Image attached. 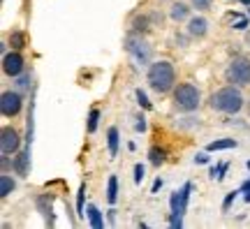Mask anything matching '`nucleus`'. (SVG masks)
<instances>
[{"mask_svg": "<svg viewBox=\"0 0 250 229\" xmlns=\"http://www.w3.org/2000/svg\"><path fill=\"white\" fill-rule=\"evenodd\" d=\"M146 81H148V88L153 93L165 95V93L176 88V70H174V65L169 61H155L148 65Z\"/></svg>", "mask_w": 250, "mask_h": 229, "instance_id": "nucleus-1", "label": "nucleus"}, {"mask_svg": "<svg viewBox=\"0 0 250 229\" xmlns=\"http://www.w3.org/2000/svg\"><path fill=\"white\" fill-rule=\"evenodd\" d=\"M246 104V100H243V93H241V86H223V88H218L213 95L208 97V106L218 111V114H239Z\"/></svg>", "mask_w": 250, "mask_h": 229, "instance_id": "nucleus-2", "label": "nucleus"}, {"mask_svg": "<svg viewBox=\"0 0 250 229\" xmlns=\"http://www.w3.org/2000/svg\"><path fill=\"white\" fill-rule=\"evenodd\" d=\"M202 102V93L197 88L195 83H190V81H183L179 83L176 88H174V106L183 111V114H192L197 111V106Z\"/></svg>", "mask_w": 250, "mask_h": 229, "instance_id": "nucleus-3", "label": "nucleus"}, {"mask_svg": "<svg viewBox=\"0 0 250 229\" xmlns=\"http://www.w3.org/2000/svg\"><path fill=\"white\" fill-rule=\"evenodd\" d=\"M125 51L132 56L134 61L139 62V65H148L153 58V46L148 44V40L144 35H139V33H134V30H130L127 33V37H125Z\"/></svg>", "mask_w": 250, "mask_h": 229, "instance_id": "nucleus-4", "label": "nucleus"}, {"mask_svg": "<svg viewBox=\"0 0 250 229\" xmlns=\"http://www.w3.org/2000/svg\"><path fill=\"white\" fill-rule=\"evenodd\" d=\"M225 77L234 86H241V88L250 86V58H246V56L232 58L229 65H227V70H225Z\"/></svg>", "mask_w": 250, "mask_h": 229, "instance_id": "nucleus-5", "label": "nucleus"}, {"mask_svg": "<svg viewBox=\"0 0 250 229\" xmlns=\"http://www.w3.org/2000/svg\"><path fill=\"white\" fill-rule=\"evenodd\" d=\"M21 106H23V97H21L19 90H5V93L0 95V111H2L5 118H14V116H19Z\"/></svg>", "mask_w": 250, "mask_h": 229, "instance_id": "nucleus-6", "label": "nucleus"}, {"mask_svg": "<svg viewBox=\"0 0 250 229\" xmlns=\"http://www.w3.org/2000/svg\"><path fill=\"white\" fill-rule=\"evenodd\" d=\"M2 72L12 77V79H17L21 72H26V61H23V56L14 49V51H9L2 56Z\"/></svg>", "mask_w": 250, "mask_h": 229, "instance_id": "nucleus-7", "label": "nucleus"}, {"mask_svg": "<svg viewBox=\"0 0 250 229\" xmlns=\"http://www.w3.org/2000/svg\"><path fill=\"white\" fill-rule=\"evenodd\" d=\"M0 137H2L0 146H2V153H5V155H12V153H17V150L21 148V134H19L14 127L5 125Z\"/></svg>", "mask_w": 250, "mask_h": 229, "instance_id": "nucleus-8", "label": "nucleus"}, {"mask_svg": "<svg viewBox=\"0 0 250 229\" xmlns=\"http://www.w3.org/2000/svg\"><path fill=\"white\" fill-rule=\"evenodd\" d=\"M186 33L192 40H204L208 35V19L206 17H190L186 21Z\"/></svg>", "mask_w": 250, "mask_h": 229, "instance_id": "nucleus-9", "label": "nucleus"}, {"mask_svg": "<svg viewBox=\"0 0 250 229\" xmlns=\"http://www.w3.org/2000/svg\"><path fill=\"white\" fill-rule=\"evenodd\" d=\"M190 192H192V183H186L181 190H176V192L171 194V199H169V204H171V213H183L188 211V202H190Z\"/></svg>", "mask_w": 250, "mask_h": 229, "instance_id": "nucleus-10", "label": "nucleus"}, {"mask_svg": "<svg viewBox=\"0 0 250 229\" xmlns=\"http://www.w3.org/2000/svg\"><path fill=\"white\" fill-rule=\"evenodd\" d=\"M190 17H192V5H190V2L179 0V2H171L169 5V19L174 23H183V21H188Z\"/></svg>", "mask_w": 250, "mask_h": 229, "instance_id": "nucleus-11", "label": "nucleus"}, {"mask_svg": "<svg viewBox=\"0 0 250 229\" xmlns=\"http://www.w3.org/2000/svg\"><path fill=\"white\" fill-rule=\"evenodd\" d=\"M151 28H153V21H151V17H148V14H134V17H132L130 30L139 33V35H146Z\"/></svg>", "mask_w": 250, "mask_h": 229, "instance_id": "nucleus-12", "label": "nucleus"}, {"mask_svg": "<svg viewBox=\"0 0 250 229\" xmlns=\"http://www.w3.org/2000/svg\"><path fill=\"white\" fill-rule=\"evenodd\" d=\"M86 215H88V222H90V227L93 229H104V220H102V213H100V208L98 206H93L90 204L88 208H86Z\"/></svg>", "mask_w": 250, "mask_h": 229, "instance_id": "nucleus-13", "label": "nucleus"}, {"mask_svg": "<svg viewBox=\"0 0 250 229\" xmlns=\"http://www.w3.org/2000/svg\"><path fill=\"white\" fill-rule=\"evenodd\" d=\"M236 146H239V141L236 139H215L206 146V150L213 153V150H227V148H236Z\"/></svg>", "mask_w": 250, "mask_h": 229, "instance_id": "nucleus-14", "label": "nucleus"}, {"mask_svg": "<svg viewBox=\"0 0 250 229\" xmlns=\"http://www.w3.org/2000/svg\"><path fill=\"white\" fill-rule=\"evenodd\" d=\"M28 150H21L17 158H14V171H17L19 176H26L28 174Z\"/></svg>", "mask_w": 250, "mask_h": 229, "instance_id": "nucleus-15", "label": "nucleus"}, {"mask_svg": "<svg viewBox=\"0 0 250 229\" xmlns=\"http://www.w3.org/2000/svg\"><path fill=\"white\" fill-rule=\"evenodd\" d=\"M17 187V183H14V178L7 176V171H2V176H0V197L5 199L7 194H12V190Z\"/></svg>", "mask_w": 250, "mask_h": 229, "instance_id": "nucleus-16", "label": "nucleus"}, {"mask_svg": "<svg viewBox=\"0 0 250 229\" xmlns=\"http://www.w3.org/2000/svg\"><path fill=\"white\" fill-rule=\"evenodd\" d=\"M107 146H109V155H111V158H116V153H118V127H109Z\"/></svg>", "mask_w": 250, "mask_h": 229, "instance_id": "nucleus-17", "label": "nucleus"}, {"mask_svg": "<svg viewBox=\"0 0 250 229\" xmlns=\"http://www.w3.org/2000/svg\"><path fill=\"white\" fill-rule=\"evenodd\" d=\"M107 202L114 206L118 202V178L116 176H109V183H107Z\"/></svg>", "mask_w": 250, "mask_h": 229, "instance_id": "nucleus-18", "label": "nucleus"}, {"mask_svg": "<svg viewBox=\"0 0 250 229\" xmlns=\"http://www.w3.org/2000/svg\"><path fill=\"white\" fill-rule=\"evenodd\" d=\"M30 81H33V77H30V72H21L17 79H14V86H17V90L21 93V90H30Z\"/></svg>", "mask_w": 250, "mask_h": 229, "instance_id": "nucleus-19", "label": "nucleus"}, {"mask_svg": "<svg viewBox=\"0 0 250 229\" xmlns=\"http://www.w3.org/2000/svg\"><path fill=\"white\" fill-rule=\"evenodd\" d=\"M165 150L162 148H158V146H153L151 150H148V158H151V165L153 167H160V165H165Z\"/></svg>", "mask_w": 250, "mask_h": 229, "instance_id": "nucleus-20", "label": "nucleus"}, {"mask_svg": "<svg viewBox=\"0 0 250 229\" xmlns=\"http://www.w3.org/2000/svg\"><path fill=\"white\" fill-rule=\"evenodd\" d=\"M98 125H100V109H90V114H88V125H86L88 134L95 132V130H98Z\"/></svg>", "mask_w": 250, "mask_h": 229, "instance_id": "nucleus-21", "label": "nucleus"}, {"mask_svg": "<svg viewBox=\"0 0 250 229\" xmlns=\"http://www.w3.org/2000/svg\"><path fill=\"white\" fill-rule=\"evenodd\" d=\"M9 44L14 46V49H23V44H26V37H23V33H19V30H14L12 35H9Z\"/></svg>", "mask_w": 250, "mask_h": 229, "instance_id": "nucleus-22", "label": "nucleus"}, {"mask_svg": "<svg viewBox=\"0 0 250 229\" xmlns=\"http://www.w3.org/2000/svg\"><path fill=\"white\" fill-rule=\"evenodd\" d=\"M192 9H199V12H208L213 7V0H190Z\"/></svg>", "mask_w": 250, "mask_h": 229, "instance_id": "nucleus-23", "label": "nucleus"}, {"mask_svg": "<svg viewBox=\"0 0 250 229\" xmlns=\"http://www.w3.org/2000/svg\"><path fill=\"white\" fill-rule=\"evenodd\" d=\"M37 206H40V211H42V215L51 220V204L46 206V197H37Z\"/></svg>", "mask_w": 250, "mask_h": 229, "instance_id": "nucleus-24", "label": "nucleus"}, {"mask_svg": "<svg viewBox=\"0 0 250 229\" xmlns=\"http://www.w3.org/2000/svg\"><path fill=\"white\" fill-rule=\"evenodd\" d=\"M83 194H86V185H81L79 192H77V215H83Z\"/></svg>", "mask_w": 250, "mask_h": 229, "instance_id": "nucleus-25", "label": "nucleus"}, {"mask_svg": "<svg viewBox=\"0 0 250 229\" xmlns=\"http://www.w3.org/2000/svg\"><path fill=\"white\" fill-rule=\"evenodd\" d=\"M134 95H137V102H139V106H142V109H151V102H148V97H146V93H144L142 88H137V93H134Z\"/></svg>", "mask_w": 250, "mask_h": 229, "instance_id": "nucleus-26", "label": "nucleus"}, {"mask_svg": "<svg viewBox=\"0 0 250 229\" xmlns=\"http://www.w3.org/2000/svg\"><path fill=\"white\" fill-rule=\"evenodd\" d=\"M169 225L171 227H183V215L181 213H169Z\"/></svg>", "mask_w": 250, "mask_h": 229, "instance_id": "nucleus-27", "label": "nucleus"}, {"mask_svg": "<svg viewBox=\"0 0 250 229\" xmlns=\"http://www.w3.org/2000/svg\"><path fill=\"white\" fill-rule=\"evenodd\" d=\"M144 181V165H134V183L139 185Z\"/></svg>", "mask_w": 250, "mask_h": 229, "instance_id": "nucleus-28", "label": "nucleus"}, {"mask_svg": "<svg viewBox=\"0 0 250 229\" xmlns=\"http://www.w3.org/2000/svg\"><path fill=\"white\" fill-rule=\"evenodd\" d=\"M134 127H137V132H146V118H144V116H139Z\"/></svg>", "mask_w": 250, "mask_h": 229, "instance_id": "nucleus-29", "label": "nucleus"}, {"mask_svg": "<svg viewBox=\"0 0 250 229\" xmlns=\"http://www.w3.org/2000/svg\"><path fill=\"white\" fill-rule=\"evenodd\" d=\"M9 167H14V162H9V158L2 153V171H9Z\"/></svg>", "mask_w": 250, "mask_h": 229, "instance_id": "nucleus-30", "label": "nucleus"}, {"mask_svg": "<svg viewBox=\"0 0 250 229\" xmlns=\"http://www.w3.org/2000/svg\"><path fill=\"white\" fill-rule=\"evenodd\" d=\"M236 194H239V192H229V194H227V199H225V204H223V208H229V204L234 202V197H236Z\"/></svg>", "mask_w": 250, "mask_h": 229, "instance_id": "nucleus-31", "label": "nucleus"}, {"mask_svg": "<svg viewBox=\"0 0 250 229\" xmlns=\"http://www.w3.org/2000/svg\"><path fill=\"white\" fill-rule=\"evenodd\" d=\"M195 162H199V165H206V162H208V158H206V153H199V155L195 158Z\"/></svg>", "mask_w": 250, "mask_h": 229, "instance_id": "nucleus-32", "label": "nucleus"}, {"mask_svg": "<svg viewBox=\"0 0 250 229\" xmlns=\"http://www.w3.org/2000/svg\"><path fill=\"white\" fill-rule=\"evenodd\" d=\"M162 187V181L160 178H158V181H155V183H153V192H158V190H160Z\"/></svg>", "mask_w": 250, "mask_h": 229, "instance_id": "nucleus-33", "label": "nucleus"}, {"mask_svg": "<svg viewBox=\"0 0 250 229\" xmlns=\"http://www.w3.org/2000/svg\"><path fill=\"white\" fill-rule=\"evenodd\" d=\"M234 28H236V30H243V28H246V21H239V23H236Z\"/></svg>", "mask_w": 250, "mask_h": 229, "instance_id": "nucleus-34", "label": "nucleus"}, {"mask_svg": "<svg viewBox=\"0 0 250 229\" xmlns=\"http://www.w3.org/2000/svg\"><path fill=\"white\" fill-rule=\"evenodd\" d=\"M243 190H250V181H246V183H243Z\"/></svg>", "mask_w": 250, "mask_h": 229, "instance_id": "nucleus-35", "label": "nucleus"}, {"mask_svg": "<svg viewBox=\"0 0 250 229\" xmlns=\"http://www.w3.org/2000/svg\"><path fill=\"white\" fill-rule=\"evenodd\" d=\"M243 199H246V204H250V190H248V194H246V197H243Z\"/></svg>", "mask_w": 250, "mask_h": 229, "instance_id": "nucleus-36", "label": "nucleus"}, {"mask_svg": "<svg viewBox=\"0 0 250 229\" xmlns=\"http://www.w3.org/2000/svg\"><path fill=\"white\" fill-rule=\"evenodd\" d=\"M158 2H169V0H158Z\"/></svg>", "mask_w": 250, "mask_h": 229, "instance_id": "nucleus-37", "label": "nucleus"}, {"mask_svg": "<svg viewBox=\"0 0 250 229\" xmlns=\"http://www.w3.org/2000/svg\"><path fill=\"white\" fill-rule=\"evenodd\" d=\"M248 169H250V160H248Z\"/></svg>", "mask_w": 250, "mask_h": 229, "instance_id": "nucleus-38", "label": "nucleus"}, {"mask_svg": "<svg viewBox=\"0 0 250 229\" xmlns=\"http://www.w3.org/2000/svg\"><path fill=\"white\" fill-rule=\"evenodd\" d=\"M248 111H250V104H248Z\"/></svg>", "mask_w": 250, "mask_h": 229, "instance_id": "nucleus-39", "label": "nucleus"}]
</instances>
